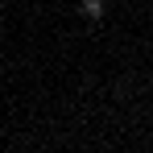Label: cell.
<instances>
[{
    "label": "cell",
    "instance_id": "cell-1",
    "mask_svg": "<svg viewBox=\"0 0 153 153\" xmlns=\"http://www.w3.org/2000/svg\"><path fill=\"white\" fill-rule=\"evenodd\" d=\"M79 13H83L87 21H100V17H103V0H83V4H79Z\"/></svg>",
    "mask_w": 153,
    "mask_h": 153
}]
</instances>
